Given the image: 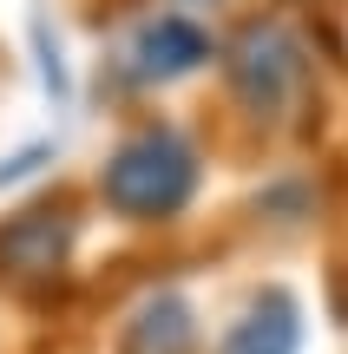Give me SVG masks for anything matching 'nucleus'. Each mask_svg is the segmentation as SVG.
I'll return each mask as SVG.
<instances>
[{
	"instance_id": "f257e3e1",
	"label": "nucleus",
	"mask_w": 348,
	"mask_h": 354,
	"mask_svg": "<svg viewBox=\"0 0 348 354\" xmlns=\"http://www.w3.org/2000/svg\"><path fill=\"white\" fill-rule=\"evenodd\" d=\"M197 177H204L197 151L178 138V131L152 125V131H131V138L99 165V197L112 203L118 216L152 223V216H178L184 203L197 197Z\"/></svg>"
},
{
	"instance_id": "f03ea898",
	"label": "nucleus",
	"mask_w": 348,
	"mask_h": 354,
	"mask_svg": "<svg viewBox=\"0 0 348 354\" xmlns=\"http://www.w3.org/2000/svg\"><path fill=\"white\" fill-rule=\"evenodd\" d=\"M223 73H230V92H237V105H244V112L283 118L289 105L302 99L309 53H302V39L289 33L283 20H257V26H244V33H237Z\"/></svg>"
},
{
	"instance_id": "7ed1b4c3",
	"label": "nucleus",
	"mask_w": 348,
	"mask_h": 354,
	"mask_svg": "<svg viewBox=\"0 0 348 354\" xmlns=\"http://www.w3.org/2000/svg\"><path fill=\"white\" fill-rule=\"evenodd\" d=\"M204 59H210V33L191 13H152V20H138L131 39H125V66L145 86H178V79H191Z\"/></svg>"
},
{
	"instance_id": "20e7f679",
	"label": "nucleus",
	"mask_w": 348,
	"mask_h": 354,
	"mask_svg": "<svg viewBox=\"0 0 348 354\" xmlns=\"http://www.w3.org/2000/svg\"><path fill=\"white\" fill-rule=\"evenodd\" d=\"M204 328H197V302L184 289H152L125 308L112 335V354H197Z\"/></svg>"
},
{
	"instance_id": "39448f33",
	"label": "nucleus",
	"mask_w": 348,
	"mask_h": 354,
	"mask_svg": "<svg viewBox=\"0 0 348 354\" xmlns=\"http://www.w3.org/2000/svg\"><path fill=\"white\" fill-rule=\"evenodd\" d=\"M217 354H302V302L289 289H263L223 328Z\"/></svg>"
},
{
	"instance_id": "423d86ee",
	"label": "nucleus",
	"mask_w": 348,
	"mask_h": 354,
	"mask_svg": "<svg viewBox=\"0 0 348 354\" xmlns=\"http://www.w3.org/2000/svg\"><path fill=\"white\" fill-rule=\"evenodd\" d=\"M66 250V223L59 216H39V223H13L7 236H0V256H7L13 269H53Z\"/></svg>"
},
{
	"instance_id": "0eeeda50",
	"label": "nucleus",
	"mask_w": 348,
	"mask_h": 354,
	"mask_svg": "<svg viewBox=\"0 0 348 354\" xmlns=\"http://www.w3.org/2000/svg\"><path fill=\"white\" fill-rule=\"evenodd\" d=\"M191 7H210V0H191Z\"/></svg>"
}]
</instances>
